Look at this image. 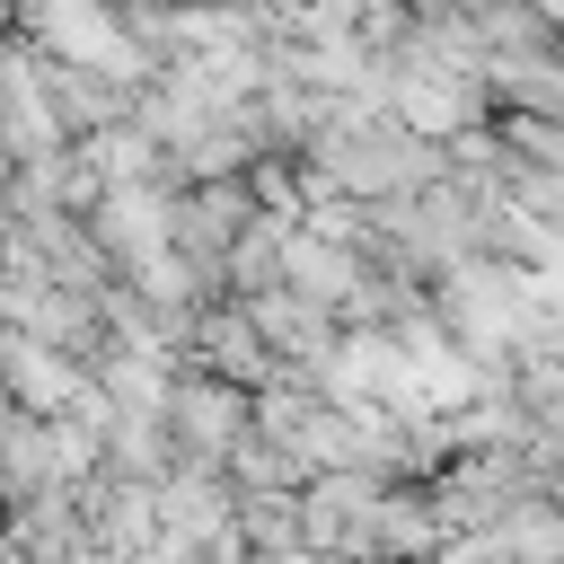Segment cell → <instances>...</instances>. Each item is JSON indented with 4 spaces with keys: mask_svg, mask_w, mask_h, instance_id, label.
<instances>
[{
    "mask_svg": "<svg viewBox=\"0 0 564 564\" xmlns=\"http://www.w3.org/2000/svg\"><path fill=\"white\" fill-rule=\"evenodd\" d=\"M388 97H397V123L423 132V141H441V132H458V123L476 115V97H467L458 79H432V70H405Z\"/></svg>",
    "mask_w": 564,
    "mask_h": 564,
    "instance_id": "1",
    "label": "cell"
},
{
    "mask_svg": "<svg viewBox=\"0 0 564 564\" xmlns=\"http://www.w3.org/2000/svg\"><path fill=\"white\" fill-rule=\"evenodd\" d=\"M106 238H115L123 256H150V264H159V247H167V203L123 176V185L106 194Z\"/></svg>",
    "mask_w": 564,
    "mask_h": 564,
    "instance_id": "2",
    "label": "cell"
},
{
    "mask_svg": "<svg viewBox=\"0 0 564 564\" xmlns=\"http://www.w3.org/2000/svg\"><path fill=\"white\" fill-rule=\"evenodd\" d=\"M9 379H18L35 405H70V397H79V370H70V361H53L44 344H9Z\"/></svg>",
    "mask_w": 564,
    "mask_h": 564,
    "instance_id": "3",
    "label": "cell"
},
{
    "mask_svg": "<svg viewBox=\"0 0 564 564\" xmlns=\"http://www.w3.org/2000/svg\"><path fill=\"white\" fill-rule=\"evenodd\" d=\"M282 256H291V273H300V291H308V300H335V291H352V264H344L335 247H317V238H291Z\"/></svg>",
    "mask_w": 564,
    "mask_h": 564,
    "instance_id": "4",
    "label": "cell"
}]
</instances>
